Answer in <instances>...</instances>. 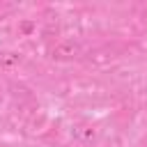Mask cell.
I'll list each match as a JSON object with an SVG mask.
<instances>
[{"mask_svg": "<svg viewBox=\"0 0 147 147\" xmlns=\"http://www.w3.org/2000/svg\"><path fill=\"white\" fill-rule=\"evenodd\" d=\"M21 28H23V30H25V32H30V30H32V23H23V25H21Z\"/></svg>", "mask_w": 147, "mask_h": 147, "instance_id": "cell-4", "label": "cell"}, {"mask_svg": "<svg viewBox=\"0 0 147 147\" xmlns=\"http://www.w3.org/2000/svg\"><path fill=\"white\" fill-rule=\"evenodd\" d=\"M23 62V55L16 53V51H5L0 53V67H16Z\"/></svg>", "mask_w": 147, "mask_h": 147, "instance_id": "cell-2", "label": "cell"}, {"mask_svg": "<svg viewBox=\"0 0 147 147\" xmlns=\"http://www.w3.org/2000/svg\"><path fill=\"white\" fill-rule=\"evenodd\" d=\"M11 90H14V94H16V96H18V94H21V96H30V90H28V87H23V85H11Z\"/></svg>", "mask_w": 147, "mask_h": 147, "instance_id": "cell-3", "label": "cell"}, {"mask_svg": "<svg viewBox=\"0 0 147 147\" xmlns=\"http://www.w3.org/2000/svg\"><path fill=\"white\" fill-rule=\"evenodd\" d=\"M78 55H80V44L78 41H71V39L60 41L53 48V57L55 60H71V57H78Z\"/></svg>", "mask_w": 147, "mask_h": 147, "instance_id": "cell-1", "label": "cell"}]
</instances>
